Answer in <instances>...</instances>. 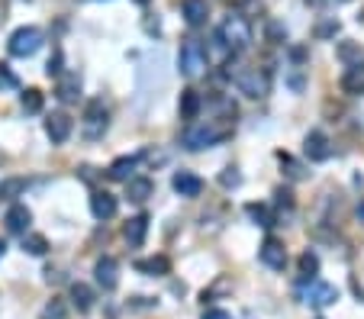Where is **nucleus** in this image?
Masks as SVG:
<instances>
[{"label":"nucleus","mask_w":364,"mask_h":319,"mask_svg":"<svg viewBox=\"0 0 364 319\" xmlns=\"http://www.w3.org/2000/svg\"><path fill=\"white\" fill-rule=\"evenodd\" d=\"M235 130V116H213V120H203V123H190L187 130H184V145L200 152V149H213V145H220L222 139H229Z\"/></svg>","instance_id":"f257e3e1"},{"label":"nucleus","mask_w":364,"mask_h":319,"mask_svg":"<svg viewBox=\"0 0 364 319\" xmlns=\"http://www.w3.org/2000/svg\"><path fill=\"white\" fill-rule=\"evenodd\" d=\"M216 36L226 42V49L232 55L245 52V49L251 46V39H255V36H251V23L245 20L242 13H229L226 20L220 23V32H216Z\"/></svg>","instance_id":"f03ea898"},{"label":"nucleus","mask_w":364,"mask_h":319,"mask_svg":"<svg viewBox=\"0 0 364 319\" xmlns=\"http://www.w3.org/2000/svg\"><path fill=\"white\" fill-rule=\"evenodd\" d=\"M106 126H110V113H106L103 100H100V97L87 100V106H84V116H81V132H84V139L97 142V139L106 132Z\"/></svg>","instance_id":"7ed1b4c3"},{"label":"nucleus","mask_w":364,"mask_h":319,"mask_svg":"<svg viewBox=\"0 0 364 319\" xmlns=\"http://www.w3.org/2000/svg\"><path fill=\"white\" fill-rule=\"evenodd\" d=\"M229 77H232L235 87L251 100H258L268 94V75L261 68H235V71H229Z\"/></svg>","instance_id":"20e7f679"},{"label":"nucleus","mask_w":364,"mask_h":319,"mask_svg":"<svg viewBox=\"0 0 364 319\" xmlns=\"http://www.w3.org/2000/svg\"><path fill=\"white\" fill-rule=\"evenodd\" d=\"M177 68H181L184 77H197L200 71L206 68V49L200 39H187L177 52Z\"/></svg>","instance_id":"39448f33"},{"label":"nucleus","mask_w":364,"mask_h":319,"mask_svg":"<svg viewBox=\"0 0 364 319\" xmlns=\"http://www.w3.org/2000/svg\"><path fill=\"white\" fill-rule=\"evenodd\" d=\"M42 30L39 26H23V30H16L13 36H10L7 49L13 58H30V55H36L39 49H42Z\"/></svg>","instance_id":"423d86ee"},{"label":"nucleus","mask_w":364,"mask_h":319,"mask_svg":"<svg viewBox=\"0 0 364 319\" xmlns=\"http://www.w3.org/2000/svg\"><path fill=\"white\" fill-rule=\"evenodd\" d=\"M303 300L310 306H332L335 300H339V290L332 287V284H326V281H316V277H310V287H303Z\"/></svg>","instance_id":"0eeeda50"},{"label":"nucleus","mask_w":364,"mask_h":319,"mask_svg":"<svg viewBox=\"0 0 364 319\" xmlns=\"http://www.w3.org/2000/svg\"><path fill=\"white\" fill-rule=\"evenodd\" d=\"M258 258L265 261L271 271H284V265H287V249H284L281 239H265L258 249Z\"/></svg>","instance_id":"6e6552de"},{"label":"nucleus","mask_w":364,"mask_h":319,"mask_svg":"<svg viewBox=\"0 0 364 319\" xmlns=\"http://www.w3.org/2000/svg\"><path fill=\"white\" fill-rule=\"evenodd\" d=\"M303 152L310 161H326L329 155H332V142H329V136L322 130H313L310 136L303 139Z\"/></svg>","instance_id":"1a4fd4ad"},{"label":"nucleus","mask_w":364,"mask_h":319,"mask_svg":"<svg viewBox=\"0 0 364 319\" xmlns=\"http://www.w3.org/2000/svg\"><path fill=\"white\" fill-rule=\"evenodd\" d=\"M171 187H175L181 197H187V200H194V197H200V194H203V181H200L194 171H175V177H171Z\"/></svg>","instance_id":"9d476101"},{"label":"nucleus","mask_w":364,"mask_h":319,"mask_svg":"<svg viewBox=\"0 0 364 319\" xmlns=\"http://www.w3.org/2000/svg\"><path fill=\"white\" fill-rule=\"evenodd\" d=\"M71 130H75V123H71V116H68V113H52V116L46 120V136L52 139L55 145L68 142Z\"/></svg>","instance_id":"9b49d317"},{"label":"nucleus","mask_w":364,"mask_h":319,"mask_svg":"<svg viewBox=\"0 0 364 319\" xmlns=\"http://www.w3.org/2000/svg\"><path fill=\"white\" fill-rule=\"evenodd\" d=\"M94 274H97V284L103 290H116V284H120V265H116V258H110V255L97 261Z\"/></svg>","instance_id":"f8f14e48"},{"label":"nucleus","mask_w":364,"mask_h":319,"mask_svg":"<svg viewBox=\"0 0 364 319\" xmlns=\"http://www.w3.org/2000/svg\"><path fill=\"white\" fill-rule=\"evenodd\" d=\"M4 223H7V232H13V236H26V229H30V223H32V213L26 210L23 204H16V206H10L7 210Z\"/></svg>","instance_id":"ddd939ff"},{"label":"nucleus","mask_w":364,"mask_h":319,"mask_svg":"<svg viewBox=\"0 0 364 319\" xmlns=\"http://www.w3.org/2000/svg\"><path fill=\"white\" fill-rule=\"evenodd\" d=\"M145 236H149V216H145V213L132 216V220L123 226V239H126L132 249H139V245L145 242Z\"/></svg>","instance_id":"4468645a"},{"label":"nucleus","mask_w":364,"mask_h":319,"mask_svg":"<svg viewBox=\"0 0 364 319\" xmlns=\"http://www.w3.org/2000/svg\"><path fill=\"white\" fill-rule=\"evenodd\" d=\"M181 13H184V23L197 30V26L206 23V16H210V4H206V0H184Z\"/></svg>","instance_id":"2eb2a0df"},{"label":"nucleus","mask_w":364,"mask_h":319,"mask_svg":"<svg viewBox=\"0 0 364 319\" xmlns=\"http://www.w3.org/2000/svg\"><path fill=\"white\" fill-rule=\"evenodd\" d=\"M77 97H81V77H77V71L58 75V100L61 104H75Z\"/></svg>","instance_id":"dca6fc26"},{"label":"nucleus","mask_w":364,"mask_h":319,"mask_svg":"<svg viewBox=\"0 0 364 319\" xmlns=\"http://www.w3.org/2000/svg\"><path fill=\"white\" fill-rule=\"evenodd\" d=\"M116 210H120V204H116L113 194L97 190V194L91 197V213L97 216V220H110V216H116Z\"/></svg>","instance_id":"f3484780"},{"label":"nucleus","mask_w":364,"mask_h":319,"mask_svg":"<svg viewBox=\"0 0 364 319\" xmlns=\"http://www.w3.org/2000/svg\"><path fill=\"white\" fill-rule=\"evenodd\" d=\"M139 161H142V155H123V158H116L113 165L106 168V175L113 177V181H130L132 171L139 168Z\"/></svg>","instance_id":"a211bd4d"},{"label":"nucleus","mask_w":364,"mask_h":319,"mask_svg":"<svg viewBox=\"0 0 364 319\" xmlns=\"http://www.w3.org/2000/svg\"><path fill=\"white\" fill-rule=\"evenodd\" d=\"M136 271L139 274H149V277H165L171 271V261L165 255H152V258H139L136 261Z\"/></svg>","instance_id":"6ab92c4d"},{"label":"nucleus","mask_w":364,"mask_h":319,"mask_svg":"<svg viewBox=\"0 0 364 319\" xmlns=\"http://www.w3.org/2000/svg\"><path fill=\"white\" fill-rule=\"evenodd\" d=\"M152 190H155V184L149 181V177H130V181H126V197L136 200V204H145V200L152 197Z\"/></svg>","instance_id":"aec40b11"},{"label":"nucleus","mask_w":364,"mask_h":319,"mask_svg":"<svg viewBox=\"0 0 364 319\" xmlns=\"http://www.w3.org/2000/svg\"><path fill=\"white\" fill-rule=\"evenodd\" d=\"M71 300H75V306H77V313H91V306H94V290L87 287V284H71Z\"/></svg>","instance_id":"412c9836"},{"label":"nucleus","mask_w":364,"mask_h":319,"mask_svg":"<svg viewBox=\"0 0 364 319\" xmlns=\"http://www.w3.org/2000/svg\"><path fill=\"white\" fill-rule=\"evenodd\" d=\"M200 106H203V97H200L197 91H184L181 94V116L184 120H197Z\"/></svg>","instance_id":"4be33fe9"},{"label":"nucleus","mask_w":364,"mask_h":319,"mask_svg":"<svg viewBox=\"0 0 364 319\" xmlns=\"http://www.w3.org/2000/svg\"><path fill=\"white\" fill-rule=\"evenodd\" d=\"M26 187H30V181H26V177H7V181H0V200L20 197Z\"/></svg>","instance_id":"5701e85b"},{"label":"nucleus","mask_w":364,"mask_h":319,"mask_svg":"<svg viewBox=\"0 0 364 319\" xmlns=\"http://www.w3.org/2000/svg\"><path fill=\"white\" fill-rule=\"evenodd\" d=\"M245 213H249V216H251L255 223H258V226H265V229L274 226V213L268 210L265 204H249V206H245Z\"/></svg>","instance_id":"b1692460"},{"label":"nucleus","mask_w":364,"mask_h":319,"mask_svg":"<svg viewBox=\"0 0 364 319\" xmlns=\"http://www.w3.org/2000/svg\"><path fill=\"white\" fill-rule=\"evenodd\" d=\"M341 87L345 91H351V94H358V91H364V68H361V61H358L355 68L345 75V81H341Z\"/></svg>","instance_id":"393cba45"},{"label":"nucleus","mask_w":364,"mask_h":319,"mask_svg":"<svg viewBox=\"0 0 364 319\" xmlns=\"http://www.w3.org/2000/svg\"><path fill=\"white\" fill-rule=\"evenodd\" d=\"M23 251H30V255H46V251H49L46 236H39V232H30V236H23Z\"/></svg>","instance_id":"a878e982"},{"label":"nucleus","mask_w":364,"mask_h":319,"mask_svg":"<svg viewBox=\"0 0 364 319\" xmlns=\"http://www.w3.org/2000/svg\"><path fill=\"white\" fill-rule=\"evenodd\" d=\"M20 104H23L26 113H39V110H42V94H39L36 87H26L23 97H20Z\"/></svg>","instance_id":"bb28decb"},{"label":"nucleus","mask_w":364,"mask_h":319,"mask_svg":"<svg viewBox=\"0 0 364 319\" xmlns=\"http://www.w3.org/2000/svg\"><path fill=\"white\" fill-rule=\"evenodd\" d=\"M316 271H319L316 251H303V255H300V274H303V277H316Z\"/></svg>","instance_id":"cd10ccee"},{"label":"nucleus","mask_w":364,"mask_h":319,"mask_svg":"<svg viewBox=\"0 0 364 319\" xmlns=\"http://www.w3.org/2000/svg\"><path fill=\"white\" fill-rule=\"evenodd\" d=\"M13 87H20L16 75L7 68V65H0V91H13Z\"/></svg>","instance_id":"c85d7f7f"},{"label":"nucleus","mask_w":364,"mask_h":319,"mask_svg":"<svg viewBox=\"0 0 364 319\" xmlns=\"http://www.w3.org/2000/svg\"><path fill=\"white\" fill-rule=\"evenodd\" d=\"M65 316H68V310H65L61 300H52V304L42 310V319H65Z\"/></svg>","instance_id":"c756f323"},{"label":"nucleus","mask_w":364,"mask_h":319,"mask_svg":"<svg viewBox=\"0 0 364 319\" xmlns=\"http://www.w3.org/2000/svg\"><path fill=\"white\" fill-rule=\"evenodd\" d=\"M49 77H58L61 75V52H55V58H49Z\"/></svg>","instance_id":"7c9ffc66"},{"label":"nucleus","mask_w":364,"mask_h":319,"mask_svg":"<svg viewBox=\"0 0 364 319\" xmlns=\"http://www.w3.org/2000/svg\"><path fill=\"white\" fill-rule=\"evenodd\" d=\"M220 181H222V187H239V181H242V177H239V175L232 171V168H229V171L220 177Z\"/></svg>","instance_id":"2f4dec72"},{"label":"nucleus","mask_w":364,"mask_h":319,"mask_svg":"<svg viewBox=\"0 0 364 319\" xmlns=\"http://www.w3.org/2000/svg\"><path fill=\"white\" fill-rule=\"evenodd\" d=\"M203 319H232V316H229L226 310H216V306H213V310L203 313Z\"/></svg>","instance_id":"473e14b6"},{"label":"nucleus","mask_w":364,"mask_h":319,"mask_svg":"<svg viewBox=\"0 0 364 319\" xmlns=\"http://www.w3.org/2000/svg\"><path fill=\"white\" fill-rule=\"evenodd\" d=\"M4 251H7V245H4V239H0V258H4Z\"/></svg>","instance_id":"72a5a7b5"},{"label":"nucleus","mask_w":364,"mask_h":319,"mask_svg":"<svg viewBox=\"0 0 364 319\" xmlns=\"http://www.w3.org/2000/svg\"><path fill=\"white\" fill-rule=\"evenodd\" d=\"M358 216H361V220H364V204H361V206H358Z\"/></svg>","instance_id":"f704fd0d"},{"label":"nucleus","mask_w":364,"mask_h":319,"mask_svg":"<svg viewBox=\"0 0 364 319\" xmlns=\"http://www.w3.org/2000/svg\"><path fill=\"white\" fill-rule=\"evenodd\" d=\"M139 4H149V0H139Z\"/></svg>","instance_id":"c9c22d12"}]
</instances>
